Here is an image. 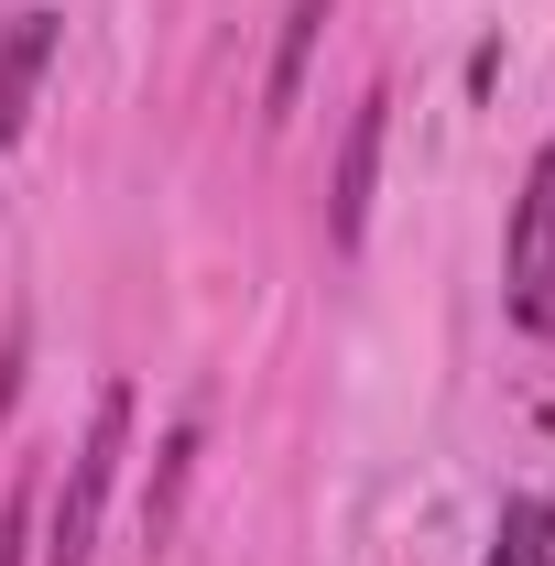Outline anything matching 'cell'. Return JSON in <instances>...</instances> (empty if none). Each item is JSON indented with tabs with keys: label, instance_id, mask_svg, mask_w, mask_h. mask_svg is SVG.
Instances as JSON below:
<instances>
[{
	"label": "cell",
	"instance_id": "cell-1",
	"mask_svg": "<svg viewBox=\"0 0 555 566\" xmlns=\"http://www.w3.org/2000/svg\"><path fill=\"white\" fill-rule=\"evenodd\" d=\"M121 447H132V392L109 381L98 392V415H87V447L66 458V480H55V512H44V566H87L98 556V512H109V480H121Z\"/></svg>",
	"mask_w": 555,
	"mask_h": 566
},
{
	"label": "cell",
	"instance_id": "cell-2",
	"mask_svg": "<svg viewBox=\"0 0 555 566\" xmlns=\"http://www.w3.org/2000/svg\"><path fill=\"white\" fill-rule=\"evenodd\" d=\"M501 283H512V316L555 338V132L534 153V175H523V197H512V240H501Z\"/></svg>",
	"mask_w": 555,
	"mask_h": 566
},
{
	"label": "cell",
	"instance_id": "cell-3",
	"mask_svg": "<svg viewBox=\"0 0 555 566\" xmlns=\"http://www.w3.org/2000/svg\"><path fill=\"white\" fill-rule=\"evenodd\" d=\"M55 55H66V11H11L0 22V153L33 132V98H44V76H55Z\"/></svg>",
	"mask_w": 555,
	"mask_h": 566
},
{
	"label": "cell",
	"instance_id": "cell-4",
	"mask_svg": "<svg viewBox=\"0 0 555 566\" xmlns=\"http://www.w3.org/2000/svg\"><path fill=\"white\" fill-rule=\"evenodd\" d=\"M381 132H392V87H370L338 132V175H327V240L359 251L370 240V175H381Z\"/></svg>",
	"mask_w": 555,
	"mask_h": 566
},
{
	"label": "cell",
	"instance_id": "cell-5",
	"mask_svg": "<svg viewBox=\"0 0 555 566\" xmlns=\"http://www.w3.org/2000/svg\"><path fill=\"white\" fill-rule=\"evenodd\" d=\"M327 11H338V0H294V11H283L273 76H262V120H283V109H294V87H305V55H316V33H327Z\"/></svg>",
	"mask_w": 555,
	"mask_h": 566
},
{
	"label": "cell",
	"instance_id": "cell-6",
	"mask_svg": "<svg viewBox=\"0 0 555 566\" xmlns=\"http://www.w3.org/2000/svg\"><path fill=\"white\" fill-rule=\"evenodd\" d=\"M480 566H555V501L512 491V501H501V523H490V556Z\"/></svg>",
	"mask_w": 555,
	"mask_h": 566
},
{
	"label": "cell",
	"instance_id": "cell-7",
	"mask_svg": "<svg viewBox=\"0 0 555 566\" xmlns=\"http://www.w3.org/2000/svg\"><path fill=\"white\" fill-rule=\"evenodd\" d=\"M22 381H33V327L0 338V424H11V403H22Z\"/></svg>",
	"mask_w": 555,
	"mask_h": 566
},
{
	"label": "cell",
	"instance_id": "cell-8",
	"mask_svg": "<svg viewBox=\"0 0 555 566\" xmlns=\"http://www.w3.org/2000/svg\"><path fill=\"white\" fill-rule=\"evenodd\" d=\"M0 566H33V491H11L0 512Z\"/></svg>",
	"mask_w": 555,
	"mask_h": 566
}]
</instances>
